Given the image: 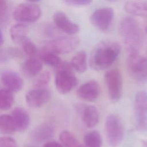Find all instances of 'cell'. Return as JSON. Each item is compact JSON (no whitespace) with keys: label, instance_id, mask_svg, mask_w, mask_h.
Masks as SVG:
<instances>
[{"label":"cell","instance_id":"obj_34","mask_svg":"<svg viewBox=\"0 0 147 147\" xmlns=\"http://www.w3.org/2000/svg\"><path fill=\"white\" fill-rule=\"evenodd\" d=\"M3 42V34L2 30H1V36H0V44L2 45Z\"/></svg>","mask_w":147,"mask_h":147},{"label":"cell","instance_id":"obj_36","mask_svg":"<svg viewBox=\"0 0 147 147\" xmlns=\"http://www.w3.org/2000/svg\"><path fill=\"white\" fill-rule=\"evenodd\" d=\"M145 32H146V33L147 34V21L146 22L145 25Z\"/></svg>","mask_w":147,"mask_h":147},{"label":"cell","instance_id":"obj_21","mask_svg":"<svg viewBox=\"0 0 147 147\" xmlns=\"http://www.w3.org/2000/svg\"><path fill=\"white\" fill-rule=\"evenodd\" d=\"M28 28L26 25L23 23H18L13 25L10 30L11 40L14 42H21V41L26 37Z\"/></svg>","mask_w":147,"mask_h":147},{"label":"cell","instance_id":"obj_8","mask_svg":"<svg viewBox=\"0 0 147 147\" xmlns=\"http://www.w3.org/2000/svg\"><path fill=\"white\" fill-rule=\"evenodd\" d=\"M79 40L76 37L63 36L49 41L45 45L47 51L54 53H68L76 48Z\"/></svg>","mask_w":147,"mask_h":147},{"label":"cell","instance_id":"obj_10","mask_svg":"<svg viewBox=\"0 0 147 147\" xmlns=\"http://www.w3.org/2000/svg\"><path fill=\"white\" fill-rule=\"evenodd\" d=\"M114 10L111 7H104L95 10L90 16L91 24L102 31H106L114 18Z\"/></svg>","mask_w":147,"mask_h":147},{"label":"cell","instance_id":"obj_33","mask_svg":"<svg viewBox=\"0 0 147 147\" xmlns=\"http://www.w3.org/2000/svg\"><path fill=\"white\" fill-rule=\"evenodd\" d=\"M42 147H63V146L56 141L47 142Z\"/></svg>","mask_w":147,"mask_h":147},{"label":"cell","instance_id":"obj_28","mask_svg":"<svg viewBox=\"0 0 147 147\" xmlns=\"http://www.w3.org/2000/svg\"><path fill=\"white\" fill-rule=\"evenodd\" d=\"M21 55V52L14 48L1 49L0 52V61L1 63L6 62L12 58L20 57Z\"/></svg>","mask_w":147,"mask_h":147},{"label":"cell","instance_id":"obj_29","mask_svg":"<svg viewBox=\"0 0 147 147\" xmlns=\"http://www.w3.org/2000/svg\"><path fill=\"white\" fill-rule=\"evenodd\" d=\"M51 75L49 72L44 71L40 74L34 81V86L36 88H44L50 80Z\"/></svg>","mask_w":147,"mask_h":147},{"label":"cell","instance_id":"obj_11","mask_svg":"<svg viewBox=\"0 0 147 147\" xmlns=\"http://www.w3.org/2000/svg\"><path fill=\"white\" fill-rule=\"evenodd\" d=\"M51 94L46 88H35L29 90L25 95L26 103L29 107L37 108L46 103L50 99Z\"/></svg>","mask_w":147,"mask_h":147},{"label":"cell","instance_id":"obj_31","mask_svg":"<svg viewBox=\"0 0 147 147\" xmlns=\"http://www.w3.org/2000/svg\"><path fill=\"white\" fill-rule=\"evenodd\" d=\"M0 147H17L15 140L10 137H2L0 139Z\"/></svg>","mask_w":147,"mask_h":147},{"label":"cell","instance_id":"obj_12","mask_svg":"<svg viewBox=\"0 0 147 147\" xmlns=\"http://www.w3.org/2000/svg\"><path fill=\"white\" fill-rule=\"evenodd\" d=\"M100 94V87L96 81L90 80L82 84L77 90L78 96L83 100L92 102Z\"/></svg>","mask_w":147,"mask_h":147},{"label":"cell","instance_id":"obj_3","mask_svg":"<svg viewBox=\"0 0 147 147\" xmlns=\"http://www.w3.org/2000/svg\"><path fill=\"white\" fill-rule=\"evenodd\" d=\"M126 63L128 72L134 80L147 82V55L142 56L139 51H128Z\"/></svg>","mask_w":147,"mask_h":147},{"label":"cell","instance_id":"obj_4","mask_svg":"<svg viewBox=\"0 0 147 147\" xmlns=\"http://www.w3.org/2000/svg\"><path fill=\"white\" fill-rule=\"evenodd\" d=\"M70 63L61 62L56 67L55 84L59 92L65 94L69 92L78 84V80L72 71Z\"/></svg>","mask_w":147,"mask_h":147},{"label":"cell","instance_id":"obj_26","mask_svg":"<svg viewBox=\"0 0 147 147\" xmlns=\"http://www.w3.org/2000/svg\"><path fill=\"white\" fill-rule=\"evenodd\" d=\"M41 59L47 65L52 67H58L61 63L60 58L56 54L46 51L41 54Z\"/></svg>","mask_w":147,"mask_h":147},{"label":"cell","instance_id":"obj_25","mask_svg":"<svg viewBox=\"0 0 147 147\" xmlns=\"http://www.w3.org/2000/svg\"><path fill=\"white\" fill-rule=\"evenodd\" d=\"M14 102V97L11 91L6 88L0 90V108L3 110L9 109Z\"/></svg>","mask_w":147,"mask_h":147},{"label":"cell","instance_id":"obj_30","mask_svg":"<svg viewBox=\"0 0 147 147\" xmlns=\"http://www.w3.org/2000/svg\"><path fill=\"white\" fill-rule=\"evenodd\" d=\"M8 18V5L7 1H0V23L1 26L5 25Z\"/></svg>","mask_w":147,"mask_h":147},{"label":"cell","instance_id":"obj_19","mask_svg":"<svg viewBox=\"0 0 147 147\" xmlns=\"http://www.w3.org/2000/svg\"><path fill=\"white\" fill-rule=\"evenodd\" d=\"M42 68L41 61L35 57H30L25 60L21 64L22 72L28 76L37 75Z\"/></svg>","mask_w":147,"mask_h":147},{"label":"cell","instance_id":"obj_27","mask_svg":"<svg viewBox=\"0 0 147 147\" xmlns=\"http://www.w3.org/2000/svg\"><path fill=\"white\" fill-rule=\"evenodd\" d=\"M24 52L31 57H34L38 53L37 48L34 42L28 37L23 39L20 42Z\"/></svg>","mask_w":147,"mask_h":147},{"label":"cell","instance_id":"obj_15","mask_svg":"<svg viewBox=\"0 0 147 147\" xmlns=\"http://www.w3.org/2000/svg\"><path fill=\"white\" fill-rule=\"evenodd\" d=\"M78 111L85 125L92 127L96 125L99 121V111L92 105H81L78 106Z\"/></svg>","mask_w":147,"mask_h":147},{"label":"cell","instance_id":"obj_16","mask_svg":"<svg viewBox=\"0 0 147 147\" xmlns=\"http://www.w3.org/2000/svg\"><path fill=\"white\" fill-rule=\"evenodd\" d=\"M54 134V127L48 122L37 126L31 132V138L36 142H45L51 139Z\"/></svg>","mask_w":147,"mask_h":147},{"label":"cell","instance_id":"obj_32","mask_svg":"<svg viewBox=\"0 0 147 147\" xmlns=\"http://www.w3.org/2000/svg\"><path fill=\"white\" fill-rule=\"evenodd\" d=\"M92 2L89 0H71L65 1L64 3L72 6H85L90 5Z\"/></svg>","mask_w":147,"mask_h":147},{"label":"cell","instance_id":"obj_1","mask_svg":"<svg viewBox=\"0 0 147 147\" xmlns=\"http://www.w3.org/2000/svg\"><path fill=\"white\" fill-rule=\"evenodd\" d=\"M121 52L120 45L115 41H106L97 45L90 57V65L95 70L100 71L111 65Z\"/></svg>","mask_w":147,"mask_h":147},{"label":"cell","instance_id":"obj_14","mask_svg":"<svg viewBox=\"0 0 147 147\" xmlns=\"http://www.w3.org/2000/svg\"><path fill=\"white\" fill-rule=\"evenodd\" d=\"M1 80L5 88L11 92L20 91L23 87V80L21 77L16 72L4 71L1 75Z\"/></svg>","mask_w":147,"mask_h":147},{"label":"cell","instance_id":"obj_24","mask_svg":"<svg viewBox=\"0 0 147 147\" xmlns=\"http://www.w3.org/2000/svg\"><path fill=\"white\" fill-rule=\"evenodd\" d=\"M59 138L65 147H83L74 135L68 131H63L60 134Z\"/></svg>","mask_w":147,"mask_h":147},{"label":"cell","instance_id":"obj_6","mask_svg":"<svg viewBox=\"0 0 147 147\" xmlns=\"http://www.w3.org/2000/svg\"><path fill=\"white\" fill-rule=\"evenodd\" d=\"M41 15L39 6L33 1L22 2L14 9V18L20 22H32L38 19Z\"/></svg>","mask_w":147,"mask_h":147},{"label":"cell","instance_id":"obj_7","mask_svg":"<svg viewBox=\"0 0 147 147\" xmlns=\"http://www.w3.org/2000/svg\"><path fill=\"white\" fill-rule=\"evenodd\" d=\"M134 112L137 128L141 131L147 130V92L139 91L134 102Z\"/></svg>","mask_w":147,"mask_h":147},{"label":"cell","instance_id":"obj_9","mask_svg":"<svg viewBox=\"0 0 147 147\" xmlns=\"http://www.w3.org/2000/svg\"><path fill=\"white\" fill-rule=\"evenodd\" d=\"M105 79L110 99L113 102H117L122 93V78L120 72L117 69L109 70L105 75Z\"/></svg>","mask_w":147,"mask_h":147},{"label":"cell","instance_id":"obj_35","mask_svg":"<svg viewBox=\"0 0 147 147\" xmlns=\"http://www.w3.org/2000/svg\"><path fill=\"white\" fill-rule=\"evenodd\" d=\"M142 145L144 147H147V141L142 140Z\"/></svg>","mask_w":147,"mask_h":147},{"label":"cell","instance_id":"obj_13","mask_svg":"<svg viewBox=\"0 0 147 147\" xmlns=\"http://www.w3.org/2000/svg\"><path fill=\"white\" fill-rule=\"evenodd\" d=\"M53 20L56 26L67 34H74L79 30V26L72 21L63 11H58L55 13Z\"/></svg>","mask_w":147,"mask_h":147},{"label":"cell","instance_id":"obj_18","mask_svg":"<svg viewBox=\"0 0 147 147\" xmlns=\"http://www.w3.org/2000/svg\"><path fill=\"white\" fill-rule=\"evenodd\" d=\"M125 10L132 15L147 18V2L130 1L124 5Z\"/></svg>","mask_w":147,"mask_h":147},{"label":"cell","instance_id":"obj_22","mask_svg":"<svg viewBox=\"0 0 147 147\" xmlns=\"http://www.w3.org/2000/svg\"><path fill=\"white\" fill-rule=\"evenodd\" d=\"M0 130L3 134H11L16 131V126L11 115L8 114L1 115Z\"/></svg>","mask_w":147,"mask_h":147},{"label":"cell","instance_id":"obj_2","mask_svg":"<svg viewBox=\"0 0 147 147\" xmlns=\"http://www.w3.org/2000/svg\"><path fill=\"white\" fill-rule=\"evenodd\" d=\"M119 32L127 52L140 51L143 34L136 20L131 17L123 18L119 24Z\"/></svg>","mask_w":147,"mask_h":147},{"label":"cell","instance_id":"obj_5","mask_svg":"<svg viewBox=\"0 0 147 147\" xmlns=\"http://www.w3.org/2000/svg\"><path fill=\"white\" fill-rule=\"evenodd\" d=\"M105 129L109 143L111 146H117L122 142L124 136V126L118 115L111 114L107 117Z\"/></svg>","mask_w":147,"mask_h":147},{"label":"cell","instance_id":"obj_23","mask_svg":"<svg viewBox=\"0 0 147 147\" xmlns=\"http://www.w3.org/2000/svg\"><path fill=\"white\" fill-rule=\"evenodd\" d=\"M84 142L86 147H101L102 140L98 131H91L85 134Z\"/></svg>","mask_w":147,"mask_h":147},{"label":"cell","instance_id":"obj_17","mask_svg":"<svg viewBox=\"0 0 147 147\" xmlns=\"http://www.w3.org/2000/svg\"><path fill=\"white\" fill-rule=\"evenodd\" d=\"M14 121L16 131H24L28 129L30 124V116L23 108L16 107L11 115Z\"/></svg>","mask_w":147,"mask_h":147},{"label":"cell","instance_id":"obj_20","mask_svg":"<svg viewBox=\"0 0 147 147\" xmlns=\"http://www.w3.org/2000/svg\"><path fill=\"white\" fill-rule=\"evenodd\" d=\"M72 67L79 73H83L87 69V56L84 51L78 52L72 58L70 63Z\"/></svg>","mask_w":147,"mask_h":147}]
</instances>
